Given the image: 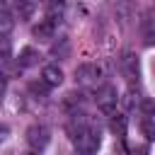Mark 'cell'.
Listing matches in <instances>:
<instances>
[{"label": "cell", "mask_w": 155, "mask_h": 155, "mask_svg": "<svg viewBox=\"0 0 155 155\" xmlns=\"http://www.w3.org/2000/svg\"><path fill=\"white\" fill-rule=\"evenodd\" d=\"M70 53V41L65 39V36H61L53 46H51V56H56V58H65Z\"/></svg>", "instance_id": "obj_12"}, {"label": "cell", "mask_w": 155, "mask_h": 155, "mask_svg": "<svg viewBox=\"0 0 155 155\" xmlns=\"http://www.w3.org/2000/svg\"><path fill=\"white\" fill-rule=\"evenodd\" d=\"M29 92L34 94V97H48V85L44 82V80H34V82H29Z\"/></svg>", "instance_id": "obj_14"}, {"label": "cell", "mask_w": 155, "mask_h": 155, "mask_svg": "<svg viewBox=\"0 0 155 155\" xmlns=\"http://www.w3.org/2000/svg\"><path fill=\"white\" fill-rule=\"evenodd\" d=\"M7 133H10V126H7V124H0V140H5Z\"/></svg>", "instance_id": "obj_18"}, {"label": "cell", "mask_w": 155, "mask_h": 155, "mask_svg": "<svg viewBox=\"0 0 155 155\" xmlns=\"http://www.w3.org/2000/svg\"><path fill=\"white\" fill-rule=\"evenodd\" d=\"M27 155H39V153H36V150H34V153H27Z\"/></svg>", "instance_id": "obj_21"}, {"label": "cell", "mask_w": 155, "mask_h": 155, "mask_svg": "<svg viewBox=\"0 0 155 155\" xmlns=\"http://www.w3.org/2000/svg\"><path fill=\"white\" fill-rule=\"evenodd\" d=\"M34 7H36L34 0H15V12L19 19H29L34 15Z\"/></svg>", "instance_id": "obj_10"}, {"label": "cell", "mask_w": 155, "mask_h": 155, "mask_svg": "<svg viewBox=\"0 0 155 155\" xmlns=\"http://www.w3.org/2000/svg\"><path fill=\"white\" fill-rule=\"evenodd\" d=\"M75 155H92V153H90V150H82V148H78V150H75Z\"/></svg>", "instance_id": "obj_19"}, {"label": "cell", "mask_w": 155, "mask_h": 155, "mask_svg": "<svg viewBox=\"0 0 155 155\" xmlns=\"http://www.w3.org/2000/svg\"><path fill=\"white\" fill-rule=\"evenodd\" d=\"M140 133L148 138V140H155V119H145L140 124Z\"/></svg>", "instance_id": "obj_16"}, {"label": "cell", "mask_w": 155, "mask_h": 155, "mask_svg": "<svg viewBox=\"0 0 155 155\" xmlns=\"http://www.w3.org/2000/svg\"><path fill=\"white\" fill-rule=\"evenodd\" d=\"M63 12H65V0H48L46 2V19L56 22L63 17Z\"/></svg>", "instance_id": "obj_9"}, {"label": "cell", "mask_w": 155, "mask_h": 155, "mask_svg": "<svg viewBox=\"0 0 155 155\" xmlns=\"http://www.w3.org/2000/svg\"><path fill=\"white\" fill-rule=\"evenodd\" d=\"M104 78V70L99 63H80L75 68V80L80 85H97Z\"/></svg>", "instance_id": "obj_1"}, {"label": "cell", "mask_w": 155, "mask_h": 155, "mask_svg": "<svg viewBox=\"0 0 155 155\" xmlns=\"http://www.w3.org/2000/svg\"><path fill=\"white\" fill-rule=\"evenodd\" d=\"M48 140H51V131H48L44 124H34V126L27 128V143H29L36 153L44 150V148L48 145Z\"/></svg>", "instance_id": "obj_3"}, {"label": "cell", "mask_w": 155, "mask_h": 155, "mask_svg": "<svg viewBox=\"0 0 155 155\" xmlns=\"http://www.w3.org/2000/svg\"><path fill=\"white\" fill-rule=\"evenodd\" d=\"M2 94H5V80L0 78V99H2Z\"/></svg>", "instance_id": "obj_20"}, {"label": "cell", "mask_w": 155, "mask_h": 155, "mask_svg": "<svg viewBox=\"0 0 155 155\" xmlns=\"http://www.w3.org/2000/svg\"><path fill=\"white\" fill-rule=\"evenodd\" d=\"M116 102H119V92L114 85H102L97 90V107L104 111V114H114L116 111Z\"/></svg>", "instance_id": "obj_2"}, {"label": "cell", "mask_w": 155, "mask_h": 155, "mask_svg": "<svg viewBox=\"0 0 155 155\" xmlns=\"http://www.w3.org/2000/svg\"><path fill=\"white\" fill-rule=\"evenodd\" d=\"M140 114L148 116V119H155V99H153V97L140 99Z\"/></svg>", "instance_id": "obj_15"}, {"label": "cell", "mask_w": 155, "mask_h": 155, "mask_svg": "<svg viewBox=\"0 0 155 155\" xmlns=\"http://www.w3.org/2000/svg\"><path fill=\"white\" fill-rule=\"evenodd\" d=\"M119 68H121V73H124L128 80H136V78L140 75V63H138V56H136L133 51H124V53H121Z\"/></svg>", "instance_id": "obj_4"}, {"label": "cell", "mask_w": 155, "mask_h": 155, "mask_svg": "<svg viewBox=\"0 0 155 155\" xmlns=\"http://www.w3.org/2000/svg\"><path fill=\"white\" fill-rule=\"evenodd\" d=\"M39 51L36 48H31V46H24L22 51H19V58H17V63H19V68H29V65H36L39 63Z\"/></svg>", "instance_id": "obj_8"}, {"label": "cell", "mask_w": 155, "mask_h": 155, "mask_svg": "<svg viewBox=\"0 0 155 155\" xmlns=\"http://www.w3.org/2000/svg\"><path fill=\"white\" fill-rule=\"evenodd\" d=\"M41 80H44L48 87H58V85L63 82V70H61L56 63L44 65V70H41Z\"/></svg>", "instance_id": "obj_6"}, {"label": "cell", "mask_w": 155, "mask_h": 155, "mask_svg": "<svg viewBox=\"0 0 155 155\" xmlns=\"http://www.w3.org/2000/svg\"><path fill=\"white\" fill-rule=\"evenodd\" d=\"M31 34H34V39H39V41H51V39L56 36V22H51V19H41L39 24H34Z\"/></svg>", "instance_id": "obj_5"}, {"label": "cell", "mask_w": 155, "mask_h": 155, "mask_svg": "<svg viewBox=\"0 0 155 155\" xmlns=\"http://www.w3.org/2000/svg\"><path fill=\"white\" fill-rule=\"evenodd\" d=\"M15 27V19H12V15L7 12V7L0 2V34H5L7 36V31Z\"/></svg>", "instance_id": "obj_13"}, {"label": "cell", "mask_w": 155, "mask_h": 155, "mask_svg": "<svg viewBox=\"0 0 155 155\" xmlns=\"http://www.w3.org/2000/svg\"><path fill=\"white\" fill-rule=\"evenodd\" d=\"M10 51H12L10 39H7L5 34H0V61H7V58H10Z\"/></svg>", "instance_id": "obj_17"}, {"label": "cell", "mask_w": 155, "mask_h": 155, "mask_svg": "<svg viewBox=\"0 0 155 155\" xmlns=\"http://www.w3.org/2000/svg\"><path fill=\"white\" fill-rule=\"evenodd\" d=\"M140 34H143V44L145 46H155V15H145L140 22Z\"/></svg>", "instance_id": "obj_7"}, {"label": "cell", "mask_w": 155, "mask_h": 155, "mask_svg": "<svg viewBox=\"0 0 155 155\" xmlns=\"http://www.w3.org/2000/svg\"><path fill=\"white\" fill-rule=\"evenodd\" d=\"M126 126H128V121H126V116L124 114H111V119H109V128L116 133V136H124L126 133Z\"/></svg>", "instance_id": "obj_11"}, {"label": "cell", "mask_w": 155, "mask_h": 155, "mask_svg": "<svg viewBox=\"0 0 155 155\" xmlns=\"http://www.w3.org/2000/svg\"><path fill=\"white\" fill-rule=\"evenodd\" d=\"M114 2H126V0H114Z\"/></svg>", "instance_id": "obj_22"}]
</instances>
